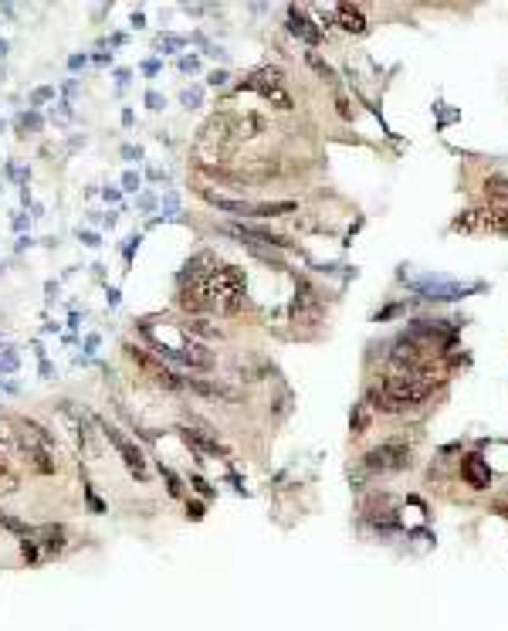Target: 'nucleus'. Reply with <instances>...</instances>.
Wrapping results in <instances>:
<instances>
[{
	"mask_svg": "<svg viewBox=\"0 0 508 631\" xmlns=\"http://www.w3.org/2000/svg\"><path fill=\"white\" fill-rule=\"evenodd\" d=\"M122 184H126V190H136V187H139V177H136V173H126Z\"/></svg>",
	"mask_w": 508,
	"mask_h": 631,
	"instance_id": "obj_25",
	"label": "nucleus"
},
{
	"mask_svg": "<svg viewBox=\"0 0 508 631\" xmlns=\"http://www.w3.org/2000/svg\"><path fill=\"white\" fill-rule=\"evenodd\" d=\"M41 536H45V550H61L65 547V526H45L41 529Z\"/></svg>",
	"mask_w": 508,
	"mask_h": 631,
	"instance_id": "obj_14",
	"label": "nucleus"
},
{
	"mask_svg": "<svg viewBox=\"0 0 508 631\" xmlns=\"http://www.w3.org/2000/svg\"><path fill=\"white\" fill-rule=\"evenodd\" d=\"M224 81H228V72H214L210 75V85H224Z\"/></svg>",
	"mask_w": 508,
	"mask_h": 631,
	"instance_id": "obj_29",
	"label": "nucleus"
},
{
	"mask_svg": "<svg viewBox=\"0 0 508 631\" xmlns=\"http://www.w3.org/2000/svg\"><path fill=\"white\" fill-rule=\"evenodd\" d=\"M410 445L406 442H383V445L370 448L366 455H363V465L370 469V472H400L410 465Z\"/></svg>",
	"mask_w": 508,
	"mask_h": 631,
	"instance_id": "obj_2",
	"label": "nucleus"
},
{
	"mask_svg": "<svg viewBox=\"0 0 508 631\" xmlns=\"http://www.w3.org/2000/svg\"><path fill=\"white\" fill-rule=\"evenodd\" d=\"M14 367H17V357H14V353L7 350V353L0 357V370H14Z\"/></svg>",
	"mask_w": 508,
	"mask_h": 631,
	"instance_id": "obj_23",
	"label": "nucleus"
},
{
	"mask_svg": "<svg viewBox=\"0 0 508 631\" xmlns=\"http://www.w3.org/2000/svg\"><path fill=\"white\" fill-rule=\"evenodd\" d=\"M461 475H464V482L471 489H488L491 485V469H488V462H484L482 455H468L461 462Z\"/></svg>",
	"mask_w": 508,
	"mask_h": 631,
	"instance_id": "obj_6",
	"label": "nucleus"
},
{
	"mask_svg": "<svg viewBox=\"0 0 508 631\" xmlns=\"http://www.w3.org/2000/svg\"><path fill=\"white\" fill-rule=\"evenodd\" d=\"M146 105H150V109H163V99H159L156 92H146Z\"/></svg>",
	"mask_w": 508,
	"mask_h": 631,
	"instance_id": "obj_24",
	"label": "nucleus"
},
{
	"mask_svg": "<svg viewBox=\"0 0 508 631\" xmlns=\"http://www.w3.org/2000/svg\"><path fill=\"white\" fill-rule=\"evenodd\" d=\"M295 319H299V322H319V319H322V302H319V292L312 289L308 282H299Z\"/></svg>",
	"mask_w": 508,
	"mask_h": 631,
	"instance_id": "obj_5",
	"label": "nucleus"
},
{
	"mask_svg": "<svg viewBox=\"0 0 508 631\" xmlns=\"http://www.w3.org/2000/svg\"><path fill=\"white\" fill-rule=\"evenodd\" d=\"M190 329H193V333H200V336H210V340H221V329H217V326H207L203 319L190 322Z\"/></svg>",
	"mask_w": 508,
	"mask_h": 631,
	"instance_id": "obj_16",
	"label": "nucleus"
},
{
	"mask_svg": "<svg viewBox=\"0 0 508 631\" xmlns=\"http://www.w3.org/2000/svg\"><path fill=\"white\" fill-rule=\"evenodd\" d=\"M0 526L10 529V533H17V536H31V533H34L27 523H21L17 516H10V513H3V509H0Z\"/></svg>",
	"mask_w": 508,
	"mask_h": 631,
	"instance_id": "obj_15",
	"label": "nucleus"
},
{
	"mask_svg": "<svg viewBox=\"0 0 508 631\" xmlns=\"http://www.w3.org/2000/svg\"><path fill=\"white\" fill-rule=\"evenodd\" d=\"M180 435H183V442L186 445H193L197 451H203V455H224V448L217 445L210 435H203V431H190V428H180Z\"/></svg>",
	"mask_w": 508,
	"mask_h": 631,
	"instance_id": "obj_10",
	"label": "nucleus"
},
{
	"mask_svg": "<svg viewBox=\"0 0 508 631\" xmlns=\"http://www.w3.org/2000/svg\"><path fill=\"white\" fill-rule=\"evenodd\" d=\"M186 516L190 520H203V506L200 502H186Z\"/></svg>",
	"mask_w": 508,
	"mask_h": 631,
	"instance_id": "obj_22",
	"label": "nucleus"
},
{
	"mask_svg": "<svg viewBox=\"0 0 508 631\" xmlns=\"http://www.w3.org/2000/svg\"><path fill=\"white\" fill-rule=\"evenodd\" d=\"M335 21H339L342 31H349V34H363V31H366L363 7H356V3H339V7H335Z\"/></svg>",
	"mask_w": 508,
	"mask_h": 631,
	"instance_id": "obj_8",
	"label": "nucleus"
},
{
	"mask_svg": "<svg viewBox=\"0 0 508 631\" xmlns=\"http://www.w3.org/2000/svg\"><path fill=\"white\" fill-rule=\"evenodd\" d=\"M248 88H254L264 102L278 105V109H292V95H288V88H285V81H281V72L264 68V72H257V75L248 81Z\"/></svg>",
	"mask_w": 508,
	"mask_h": 631,
	"instance_id": "obj_4",
	"label": "nucleus"
},
{
	"mask_svg": "<svg viewBox=\"0 0 508 631\" xmlns=\"http://www.w3.org/2000/svg\"><path fill=\"white\" fill-rule=\"evenodd\" d=\"M366 424H370L366 404H359V407H356V418H353V431H356V435H363V431H366Z\"/></svg>",
	"mask_w": 508,
	"mask_h": 631,
	"instance_id": "obj_17",
	"label": "nucleus"
},
{
	"mask_svg": "<svg viewBox=\"0 0 508 631\" xmlns=\"http://www.w3.org/2000/svg\"><path fill=\"white\" fill-rule=\"evenodd\" d=\"M484 194H488V204L498 208L508 217V180L505 177H491V180L484 184Z\"/></svg>",
	"mask_w": 508,
	"mask_h": 631,
	"instance_id": "obj_9",
	"label": "nucleus"
},
{
	"mask_svg": "<svg viewBox=\"0 0 508 631\" xmlns=\"http://www.w3.org/2000/svg\"><path fill=\"white\" fill-rule=\"evenodd\" d=\"M288 27H292V34H299V38L308 41V45H319V38H322V31L312 24V21L305 17V10H299V7H288Z\"/></svg>",
	"mask_w": 508,
	"mask_h": 631,
	"instance_id": "obj_7",
	"label": "nucleus"
},
{
	"mask_svg": "<svg viewBox=\"0 0 508 631\" xmlns=\"http://www.w3.org/2000/svg\"><path fill=\"white\" fill-rule=\"evenodd\" d=\"M159 472H163V478H166V482H170V492H173V496H180V489H183V485H180V478H177V475H173V469H166V465H159Z\"/></svg>",
	"mask_w": 508,
	"mask_h": 631,
	"instance_id": "obj_18",
	"label": "nucleus"
},
{
	"mask_svg": "<svg viewBox=\"0 0 508 631\" xmlns=\"http://www.w3.org/2000/svg\"><path fill=\"white\" fill-rule=\"evenodd\" d=\"M203 197L217 210H228V214H254V204H248V201H228V197H217L210 190H203Z\"/></svg>",
	"mask_w": 508,
	"mask_h": 631,
	"instance_id": "obj_12",
	"label": "nucleus"
},
{
	"mask_svg": "<svg viewBox=\"0 0 508 631\" xmlns=\"http://www.w3.org/2000/svg\"><path fill=\"white\" fill-rule=\"evenodd\" d=\"M190 485H193L200 496H214V485H207V478H200V475H193V478H190Z\"/></svg>",
	"mask_w": 508,
	"mask_h": 631,
	"instance_id": "obj_19",
	"label": "nucleus"
},
{
	"mask_svg": "<svg viewBox=\"0 0 508 631\" xmlns=\"http://www.w3.org/2000/svg\"><path fill=\"white\" fill-rule=\"evenodd\" d=\"M434 384H437L434 364H427V367L390 370L376 387H370L366 407L383 411V414H400V411H410V407H420L434 394Z\"/></svg>",
	"mask_w": 508,
	"mask_h": 631,
	"instance_id": "obj_1",
	"label": "nucleus"
},
{
	"mask_svg": "<svg viewBox=\"0 0 508 631\" xmlns=\"http://www.w3.org/2000/svg\"><path fill=\"white\" fill-rule=\"evenodd\" d=\"M183 102L190 105V109H193V105H200V88H190V92H183Z\"/></svg>",
	"mask_w": 508,
	"mask_h": 631,
	"instance_id": "obj_21",
	"label": "nucleus"
},
{
	"mask_svg": "<svg viewBox=\"0 0 508 631\" xmlns=\"http://www.w3.org/2000/svg\"><path fill=\"white\" fill-rule=\"evenodd\" d=\"M102 424V435H105V438H109V442H112V445H116V451H119V455H122V462H126L129 465V472L136 475V478H139V482H146V462H143V451H139V448L132 445V442H129L126 435H122V431H119V428H116V424H109V421H99Z\"/></svg>",
	"mask_w": 508,
	"mask_h": 631,
	"instance_id": "obj_3",
	"label": "nucleus"
},
{
	"mask_svg": "<svg viewBox=\"0 0 508 631\" xmlns=\"http://www.w3.org/2000/svg\"><path fill=\"white\" fill-rule=\"evenodd\" d=\"M180 68H183V72H197V58H183Z\"/></svg>",
	"mask_w": 508,
	"mask_h": 631,
	"instance_id": "obj_27",
	"label": "nucleus"
},
{
	"mask_svg": "<svg viewBox=\"0 0 508 631\" xmlns=\"http://www.w3.org/2000/svg\"><path fill=\"white\" fill-rule=\"evenodd\" d=\"M197 394H203V397H221V400H237V391L234 387H228V384H210V380H186Z\"/></svg>",
	"mask_w": 508,
	"mask_h": 631,
	"instance_id": "obj_11",
	"label": "nucleus"
},
{
	"mask_svg": "<svg viewBox=\"0 0 508 631\" xmlns=\"http://www.w3.org/2000/svg\"><path fill=\"white\" fill-rule=\"evenodd\" d=\"M308 65H312V68H315V72H319V75H326V79H329L332 72H329V65H322V61H319V58H315V54H308Z\"/></svg>",
	"mask_w": 508,
	"mask_h": 631,
	"instance_id": "obj_20",
	"label": "nucleus"
},
{
	"mask_svg": "<svg viewBox=\"0 0 508 631\" xmlns=\"http://www.w3.org/2000/svg\"><path fill=\"white\" fill-rule=\"evenodd\" d=\"M51 95H54L51 88H38V92H34V102H45V99H51Z\"/></svg>",
	"mask_w": 508,
	"mask_h": 631,
	"instance_id": "obj_28",
	"label": "nucleus"
},
{
	"mask_svg": "<svg viewBox=\"0 0 508 631\" xmlns=\"http://www.w3.org/2000/svg\"><path fill=\"white\" fill-rule=\"evenodd\" d=\"M24 556H27V563H34V560H38V550H34V543H27V540H24Z\"/></svg>",
	"mask_w": 508,
	"mask_h": 631,
	"instance_id": "obj_26",
	"label": "nucleus"
},
{
	"mask_svg": "<svg viewBox=\"0 0 508 631\" xmlns=\"http://www.w3.org/2000/svg\"><path fill=\"white\" fill-rule=\"evenodd\" d=\"M292 210H299L295 201H281V204H254V214H257V217H278V214H292Z\"/></svg>",
	"mask_w": 508,
	"mask_h": 631,
	"instance_id": "obj_13",
	"label": "nucleus"
}]
</instances>
